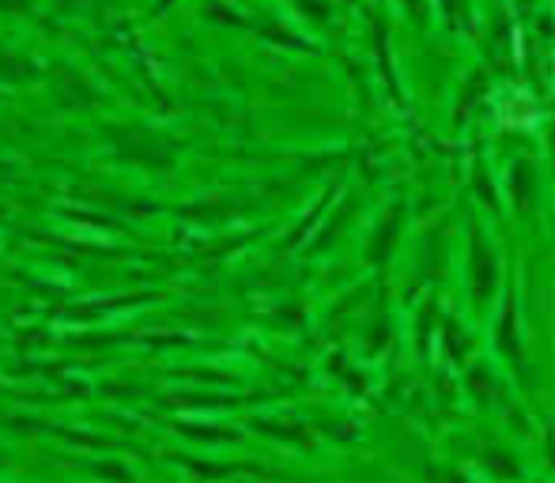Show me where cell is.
<instances>
[{"mask_svg":"<svg viewBox=\"0 0 555 483\" xmlns=\"http://www.w3.org/2000/svg\"><path fill=\"white\" fill-rule=\"evenodd\" d=\"M88 472H95V477H103L106 483H132V472L125 469V465H88Z\"/></svg>","mask_w":555,"mask_h":483,"instance_id":"8","label":"cell"},{"mask_svg":"<svg viewBox=\"0 0 555 483\" xmlns=\"http://www.w3.org/2000/svg\"><path fill=\"white\" fill-rule=\"evenodd\" d=\"M439 352L450 366H468V363H476V340L465 332V325L446 322L442 337H439Z\"/></svg>","mask_w":555,"mask_h":483,"instance_id":"4","label":"cell"},{"mask_svg":"<svg viewBox=\"0 0 555 483\" xmlns=\"http://www.w3.org/2000/svg\"><path fill=\"white\" fill-rule=\"evenodd\" d=\"M476 461H480V469L488 472L495 483H521L526 480V469H521L518 454L506 446H480L476 449Z\"/></svg>","mask_w":555,"mask_h":483,"instance_id":"3","label":"cell"},{"mask_svg":"<svg viewBox=\"0 0 555 483\" xmlns=\"http://www.w3.org/2000/svg\"><path fill=\"white\" fill-rule=\"evenodd\" d=\"M0 465H4V454H0Z\"/></svg>","mask_w":555,"mask_h":483,"instance_id":"10","label":"cell"},{"mask_svg":"<svg viewBox=\"0 0 555 483\" xmlns=\"http://www.w3.org/2000/svg\"><path fill=\"white\" fill-rule=\"evenodd\" d=\"M178 431L190 434V439L212 442V446H220V442H238V431H223V427H197V423H182V427H178Z\"/></svg>","mask_w":555,"mask_h":483,"instance_id":"6","label":"cell"},{"mask_svg":"<svg viewBox=\"0 0 555 483\" xmlns=\"http://www.w3.org/2000/svg\"><path fill=\"white\" fill-rule=\"evenodd\" d=\"M529 483H544V480H529Z\"/></svg>","mask_w":555,"mask_h":483,"instance_id":"9","label":"cell"},{"mask_svg":"<svg viewBox=\"0 0 555 483\" xmlns=\"http://www.w3.org/2000/svg\"><path fill=\"white\" fill-rule=\"evenodd\" d=\"M465 389H468V396H473L476 404H483V408H488V404H503L506 401L503 381H499L495 366L483 363V360L465 366Z\"/></svg>","mask_w":555,"mask_h":483,"instance_id":"2","label":"cell"},{"mask_svg":"<svg viewBox=\"0 0 555 483\" xmlns=\"http://www.w3.org/2000/svg\"><path fill=\"white\" fill-rule=\"evenodd\" d=\"M495 352L499 360H506L514 370H529V355H526V344H521V329H518V302L514 295H506V306L499 310L495 317Z\"/></svg>","mask_w":555,"mask_h":483,"instance_id":"1","label":"cell"},{"mask_svg":"<svg viewBox=\"0 0 555 483\" xmlns=\"http://www.w3.org/2000/svg\"><path fill=\"white\" fill-rule=\"evenodd\" d=\"M427 483H476V480H468L457 465H431L427 469Z\"/></svg>","mask_w":555,"mask_h":483,"instance_id":"7","label":"cell"},{"mask_svg":"<svg viewBox=\"0 0 555 483\" xmlns=\"http://www.w3.org/2000/svg\"><path fill=\"white\" fill-rule=\"evenodd\" d=\"M257 431L272 434V439H284V442H299V446H314V434H310V427L302 423H257Z\"/></svg>","mask_w":555,"mask_h":483,"instance_id":"5","label":"cell"}]
</instances>
